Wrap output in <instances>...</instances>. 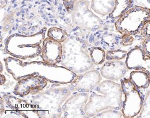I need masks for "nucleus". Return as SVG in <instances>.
Returning <instances> with one entry per match:
<instances>
[{
	"label": "nucleus",
	"instance_id": "8",
	"mask_svg": "<svg viewBox=\"0 0 150 118\" xmlns=\"http://www.w3.org/2000/svg\"><path fill=\"white\" fill-rule=\"evenodd\" d=\"M91 60L96 65L101 64L105 60V52L99 47H94L91 51Z\"/></svg>",
	"mask_w": 150,
	"mask_h": 118
},
{
	"label": "nucleus",
	"instance_id": "13",
	"mask_svg": "<svg viewBox=\"0 0 150 118\" xmlns=\"http://www.w3.org/2000/svg\"><path fill=\"white\" fill-rule=\"evenodd\" d=\"M134 41V38L132 35L128 34H122L120 36V45L123 46H128L133 44Z\"/></svg>",
	"mask_w": 150,
	"mask_h": 118
},
{
	"label": "nucleus",
	"instance_id": "5",
	"mask_svg": "<svg viewBox=\"0 0 150 118\" xmlns=\"http://www.w3.org/2000/svg\"><path fill=\"white\" fill-rule=\"evenodd\" d=\"M127 71V67L125 63L114 60L105 63L100 70V73L107 79L116 81L122 79Z\"/></svg>",
	"mask_w": 150,
	"mask_h": 118
},
{
	"label": "nucleus",
	"instance_id": "10",
	"mask_svg": "<svg viewBox=\"0 0 150 118\" xmlns=\"http://www.w3.org/2000/svg\"><path fill=\"white\" fill-rule=\"evenodd\" d=\"M139 118H150V88L147 91L142 106L139 113Z\"/></svg>",
	"mask_w": 150,
	"mask_h": 118
},
{
	"label": "nucleus",
	"instance_id": "16",
	"mask_svg": "<svg viewBox=\"0 0 150 118\" xmlns=\"http://www.w3.org/2000/svg\"><path fill=\"white\" fill-rule=\"evenodd\" d=\"M14 1H14V0H13V1H12V3H13V2H14Z\"/></svg>",
	"mask_w": 150,
	"mask_h": 118
},
{
	"label": "nucleus",
	"instance_id": "11",
	"mask_svg": "<svg viewBox=\"0 0 150 118\" xmlns=\"http://www.w3.org/2000/svg\"><path fill=\"white\" fill-rule=\"evenodd\" d=\"M127 54V52L124 50H112L108 52V53H107L106 58L108 61H120L124 59Z\"/></svg>",
	"mask_w": 150,
	"mask_h": 118
},
{
	"label": "nucleus",
	"instance_id": "15",
	"mask_svg": "<svg viewBox=\"0 0 150 118\" xmlns=\"http://www.w3.org/2000/svg\"><path fill=\"white\" fill-rule=\"evenodd\" d=\"M64 5H65L66 6H69V2H64Z\"/></svg>",
	"mask_w": 150,
	"mask_h": 118
},
{
	"label": "nucleus",
	"instance_id": "2",
	"mask_svg": "<svg viewBox=\"0 0 150 118\" xmlns=\"http://www.w3.org/2000/svg\"><path fill=\"white\" fill-rule=\"evenodd\" d=\"M150 19V8L136 6L123 13L116 21L115 26L120 34L133 36L140 33L145 23Z\"/></svg>",
	"mask_w": 150,
	"mask_h": 118
},
{
	"label": "nucleus",
	"instance_id": "7",
	"mask_svg": "<svg viewBox=\"0 0 150 118\" xmlns=\"http://www.w3.org/2000/svg\"><path fill=\"white\" fill-rule=\"evenodd\" d=\"M129 79L137 88H148L150 85V74L145 69L134 70L130 74Z\"/></svg>",
	"mask_w": 150,
	"mask_h": 118
},
{
	"label": "nucleus",
	"instance_id": "9",
	"mask_svg": "<svg viewBox=\"0 0 150 118\" xmlns=\"http://www.w3.org/2000/svg\"><path fill=\"white\" fill-rule=\"evenodd\" d=\"M94 118H125L122 110L120 109H107L99 112L94 116Z\"/></svg>",
	"mask_w": 150,
	"mask_h": 118
},
{
	"label": "nucleus",
	"instance_id": "14",
	"mask_svg": "<svg viewBox=\"0 0 150 118\" xmlns=\"http://www.w3.org/2000/svg\"><path fill=\"white\" fill-rule=\"evenodd\" d=\"M140 34L144 39L150 37V19L145 23L141 29Z\"/></svg>",
	"mask_w": 150,
	"mask_h": 118
},
{
	"label": "nucleus",
	"instance_id": "1",
	"mask_svg": "<svg viewBox=\"0 0 150 118\" xmlns=\"http://www.w3.org/2000/svg\"><path fill=\"white\" fill-rule=\"evenodd\" d=\"M122 94L120 84L109 80L103 81L91 91L84 112L91 117L107 109H121Z\"/></svg>",
	"mask_w": 150,
	"mask_h": 118
},
{
	"label": "nucleus",
	"instance_id": "18",
	"mask_svg": "<svg viewBox=\"0 0 150 118\" xmlns=\"http://www.w3.org/2000/svg\"><path fill=\"white\" fill-rule=\"evenodd\" d=\"M55 5H57V2H55Z\"/></svg>",
	"mask_w": 150,
	"mask_h": 118
},
{
	"label": "nucleus",
	"instance_id": "6",
	"mask_svg": "<svg viewBox=\"0 0 150 118\" xmlns=\"http://www.w3.org/2000/svg\"><path fill=\"white\" fill-rule=\"evenodd\" d=\"M101 81V76L96 70L88 71L78 77V88L89 92L95 88Z\"/></svg>",
	"mask_w": 150,
	"mask_h": 118
},
{
	"label": "nucleus",
	"instance_id": "19",
	"mask_svg": "<svg viewBox=\"0 0 150 118\" xmlns=\"http://www.w3.org/2000/svg\"><path fill=\"white\" fill-rule=\"evenodd\" d=\"M24 3V2H22V4H23Z\"/></svg>",
	"mask_w": 150,
	"mask_h": 118
},
{
	"label": "nucleus",
	"instance_id": "12",
	"mask_svg": "<svg viewBox=\"0 0 150 118\" xmlns=\"http://www.w3.org/2000/svg\"><path fill=\"white\" fill-rule=\"evenodd\" d=\"M142 49L143 59H150V37L144 39L142 44Z\"/></svg>",
	"mask_w": 150,
	"mask_h": 118
},
{
	"label": "nucleus",
	"instance_id": "4",
	"mask_svg": "<svg viewBox=\"0 0 150 118\" xmlns=\"http://www.w3.org/2000/svg\"><path fill=\"white\" fill-rule=\"evenodd\" d=\"M47 80L38 75H31L18 82L14 88L16 94L21 96L35 95L47 86Z\"/></svg>",
	"mask_w": 150,
	"mask_h": 118
},
{
	"label": "nucleus",
	"instance_id": "20",
	"mask_svg": "<svg viewBox=\"0 0 150 118\" xmlns=\"http://www.w3.org/2000/svg\"><path fill=\"white\" fill-rule=\"evenodd\" d=\"M57 0H55V2H57Z\"/></svg>",
	"mask_w": 150,
	"mask_h": 118
},
{
	"label": "nucleus",
	"instance_id": "17",
	"mask_svg": "<svg viewBox=\"0 0 150 118\" xmlns=\"http://www.w3.org/2000/svg\"><path fill=\"white\" fill-rule=\"evenodd\" d=\"M17 15H19V13H17Z\"/></svg>",
	"mask_w": 150,
	"mask_h": 118
},
{
	"label": "nucleus",
	"instance_id": "21",
	"mask_svg": "<svg viewBox=\"0 0 150 118\" xmlns=\"http://www.w3.org/2000/svg\"><path fill=\"white\" fill-rule=\"evenodd\" d=\"M26 1V0H23V1Z\"/></svg>",
	"mask_w": 150,
	"mask_h": 118
},
{
	"label": "nucleus",
	"instance_id": "3",
	"mask_svg": "<svg viewBox=\"0 0 150 118\" xmlns=\"http://www.w3.org/2000/svg\"><path fill=\"white\" fill-rule=\"evenodd\" d=\"M122 90L125 99L123 102L122 110L125 118H133L140 112L143 100L137 89L131 80L125 78L121 83Z\"/></svg>",
	"mask_w": 150,
	"mask_h": 118
},
{
	"label": "nucleus",
	"instance_id": "22",
	"mask_svg": "<svg viewBox=\"0 0 150 118\" xmlns=\"http://www.w3.org/2000/svg\"><path fill=\"white\" fill-rule=\"evenodd\" d=\"M49 1H50V0H49Z\"/></svg>",
	"mask_w": 150,
	"mask_h": 118
}]
</instances>
